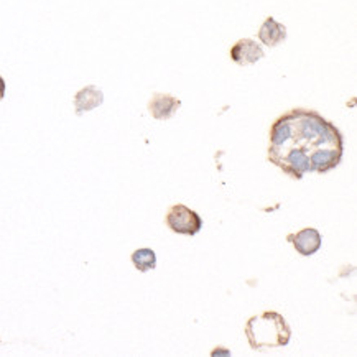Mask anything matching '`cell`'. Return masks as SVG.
Here are the masks:
<instances>
[{"label":"cell","instance_id":"30bf717a","mask_svg":"<svg viewBox=\"0 0 357 357\" xmlns=\"http://www.w3.org/2000/svg\"><path fill=\"white\" fill-rule=\"evenodd\" d=\"M6 89H7V86H6V79H3V77L0 76V100H2L3 98H6Z\"/></svg>","mask_w":357,"mask_h":357},{"label":"cell","instance_id":"6da1fadb","mask_svg":"<svg viewBox=\"0 0 357 357\" xmlns=\"http://www.w3.org/2000/svg\"><path fill=\"white\" fill-rule=\"evenodd\" d=\"M245 336L252 349L262 351L265 347L287 346L290 342L291 329L282 314L275 311H265L247 321Z\"/></svg>","mask_w":357,"mask_h":357},{"label":"cell","instance_id":"3957f363","mask_svg":"<svg viewBox=\"0 0 357 357\" xmlns=\"http://www.w3.org/2000/svg\"><path fill=\"white\" fill-rule=\"evenodd\" d=\"M287 239L288 242H291L296 252L303 257H311V255L317 254L323 244L321 234L313 227H306L303 231L296 232V234H290Z\"/></svg>","mask_w":357,"mask_h":357},{"label":"cell","instance_id":"52a82bcc","mask_svg":"<svg viewBox=\"0 0 357 357\" xmlns=\"http://www.w3.org/2000/svg\"><path fill=\"white\" fill-rule=\"evenodd\" d=\"M259 40L270 48L278 47V45L287 40V26L278 24L273 17H268L262 24V26H260Z\"/></svg>","mask_w":357,"mask_h":357},{"label":"cell","instance_id":"7a4b0ae2","mask_svg":"<svg viewBox=\"0 0 357 357\" xmlns=\"http://www.w3.org/2000/svg\"><path fill=\"white\" fill-rule=\"evenodd\" d=\"M165 221L175 234L196 236L203 227V219L199 218V214L183 204H173L168 209Z\"/></svg>","mask_w":357,"mask_h":357},{"label":"cell","instance_id":"8fae6325","mask_svg":"<svg viewBox=\"0 0 357 357\" xmlns=\"http://www.w3.org/2000/svg\"><path fill=\"white\" fill-rule=\"evenodd\" d=\"M218 354H226V356H229V354H231V352H229V351H213V356H218Z\"/></svg>","mask_w":357,"mask_h":357},{"label":"cell","instance_id":"277c9868","mask_svg":"<svg viewBox=\"0 0 357 357\" xmlns=\"http://www.w3.org/2000/svg\"><path fill=\"white\" fill-rule=\"evenodd\" d=\"M231 58L239 66L255 65V63L264 58V50L259 47L257 41L244 38L237 41L234 47L231 48Z\"/></svg>","mask_w":357,"mask_h":357},{"label":"cell","instance_id":"9c48e42d","mask_svg":"<svg viewBox=\"0 0 357 357\" xmlns=\"http://www.w3.org/2000/svg\"><path fill=\"white\" fill-rule=\"evenodd\" d=\"M132 264L139 272H150L157 267V254L152 249H139L132 254Z\"/></svg>","mask_w":357,"mask_h":357},{"label":"cell","instance_id":"8992f818","mask_svg":"<svg viewBox=\"0 0 357 357\" xmlns=\"http://www.w3.org/2000/svg\"><path fill=\"white\" fill-rule=\"evenodd\" d=\"M181 107V100L170 94H155L149 104V111L157 121H168Z\"/></svg>","mask_w":357,"mask_h":357},{"label":"cell","instance_id":"ba28073f","mask_svg":"<svg viewBox=\"0 0 357 357\" xmlns=\"http://www.w3.org/2000/svg\"><path fill=\"white\" fill-rule=\"evenodd\" d=\"M102 102H104L102 91L96 88V86H86L84 89H81L79 93L75 96V109L77 116L93 111V109L99 107Z\"/></svg>","mask_w":357,"mask_h":357},{"label":"cell","instance_id":"5b68a950","mask_svg":"<svg viewBox=\"0 0 357 357\" xmlns=\"http://www.w3.org/2000/svg\"><path fill=\"white\" fill-rule=\"evenodd\" d=\"M342 149H318L310 153V172L326 173L341 163Z\"/></svg>","mask_w":357,"mask_h":357}]
</instances>
